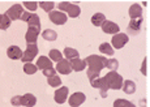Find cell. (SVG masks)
<instances>
[{
  "mask_svg": "<svg viewBox=\"0 0 150 107\" xmlns=\"http://www.w3.org/2000/svg\"><path fill=\"white\" fill-rule=\"evenodd\" d=\"M11 25V20L7 17V14H1V18H0V29L1 30H5L8 29Z\"/></svg>",
  "mask_w": 150,
  "mask_h": 107,
  "instance_id": "30",
  "label": "cell"
},
{
  "mask_svg": "<svg viewBox=\"0 0 150 107\" xmlns=\"http://www.w3.org/2000/svg\"><path fill=\"white\" fill-rule=\"evenodd\" d=\"M107 60L105 56H98V55H90L85 59L86 65H88V77L90 80V82H93L94 80H97L100 74V71L103 68H106Z\"/></svg>",
  "mask_w": 150,
  "mask_h": 107,
  "instance_id": "1",
  "label": "cell"
},
{
  "mask_svg": "<svg viewBox=\"0 0 150 107\" xmlns=\"http://www.w3.org/2000/svg\"><path fill=\"white\" fill-rule=\"evenodd\" d=\"M105 80H106V82H107V85H108V89H112V90H119V89L123 88V84H124L123 77L120 76L119 73L114 72V71L108 72V73L105 76Z\"/></svg>",
  "mask_w": 150,
  "mask_h": 107,
  "instance_id": "2",
  "label": "cell"
},
{
  "mask_svg": "<svg viewBox=\"0 0 150 107\" xmlns=\"http://www.w3.org/2000/svg\"><path fill=\"white\" fill-rule=\"evenodd\" d=\"M69 63H71L72 71H76V72H81L86 67V62L85 60H81L80 57H77V59H72Z\"/></svg>",
  "mask_w": 150,
  "mask_h": 107,
  "instance_id": "17",
  "label": "cell"
},
{
  "mask_svg": "<svg viewBox=\"0 0 150 107\" xmlns=\"http://www.w3.org/2000/svg\"><path fill=\"white\" fill-rule=\"evenodd\" d=\"M117 67H119V62L116 59H108L107 60V64H106V68L111 69V71H116Z\"/></svg>",
  "mask_w": 150,
  "mask_h": 107,
  "instance_id": "32",
  "label": "cell"
},
{
  "mask_svg": "<svg viewBox=\"0 0 150 107\" xmlns=\"http://www.w3.org/2000/svg\"><path fill=\"white\" fill-rule=\"evenodd\" d=\"M35 103H37V98L34 97L33 94L28 93V94H25L24 97H21V105L22 106L33 107V106H35Z\"/></svg>",
  "mask_w": 150,
  "mask_h": 107,
  "instance_id": "19",
  "label": "cell"
},
{
  "mask_svg": "<svg viewBox=\"0 0 150 107\" xmlns=\"http://www.w3.org/2000/svg\"><path fill=\"white\" fill-rule=\"evenodd\" d=\"M114 107H136V106L125 99H116L114 102Z\"/></svg>",
  "mask_w": 150,
  "mask_h": 107,
  "instance_id": "31",
  "label": "cell"
},
{
  "mask_svg": "<svg viewBox=\"0 0 150 107\" xmlns=\"http://www.w3.org/2000/svg\"><path fill=\"white\" fill-rule=\"evenodd\" d=\"M48 17L56 25H64L67 22V14L64 12H60V11H52V12H50Z\"/></svg>",
  "mask_w": 150,
  "mask_h": 107,
  "instance_id": "7",
  "label": "cell"
},
{
  "mask_svg": "<svg viewBox=\"0 0 150 107\" xmlns=\"http://www.w3.org/2000/svg\"><path fill=\"white\" fill-rule=\"evenodd\" d=\"M105 22H106V17L103 13H96L91 17V24H93L94 26H102Z\"/></svg>",
  "mask_w": 150,
  "mask_h": 107,
  "instance_id": "21",
  "label": "cell"
},
{
  "mask_svg": "<svg viewBox=\"0 0 150 107\" xmlns=\"http://www.w3.org/2000/svg\"><path fill=\"white\" fill-rule=\"evenodd\" d=\"M22 51H21V48L18 47V46H11L7 50V55H8V57L9 59H12V60H18V59H21L22 57Z\"/></svg>",
  "mask_w": 150,
  "mask_h": 107,
  "instance_id": "13",
  "label": "cell"
},
{
  "mask_svg": "<svg viewBox=\"0 0 150 107\" xmlns=\"http://www.w3.org/2000/svg\"><path fill=\"white\" fill-rule=\"evenodd\" d=\"M123 91L125 94H133L134 91H136V84H134L133 81H131V80L124 81V84H123Z\"/></svg>",
  "mask_w": 150,
  "mask_h": 107,
  "instance_id": "20",
  "label": "cell"
},
{
  "mask_svg": "<svg viewBox=\"0 0 150 107\" xmlns=\"http://www.w3.org/2000/svg\"><path fill=\"white\" fill-rule=\"evenodd\" d=\"M37 71H38V68H37L34 64H31V63H25V65H24V72H25L26 74H34Z\"/></svg>",
  "mask_w": 150,
  "mask_h": 107,
  "instance_id": "29",
  "label": "cell"
},
{
  "mask_svg": "<svg viewBox=\"0 0 150 107\" xmlns=\"http://www.w3.org/2000/svg\"><path fill=\"white\" fill-rule=\"evenodd\" d=\"M37 68L42 69V71H45V69H47V68H52V62L50 60V57L41 56L38 59V62H37Z\"/></svg>",
  "mask_w": 150,
  "mask_h": 107,
  "instance_id": "18",
  "label": "cell"
},
{
  "mask_svg": "<svg viewBox=\"0 0 150 107\" xmlns=\"http://www.w3.org/2000/svg\"><path fill=\"white\" fill-rule=\"evenodd\" d=\"M68 88L67 86H63V88H59L56 91H55V102L56 103H64L65 101H67V98H68Z\"/></svg>",
  "mask_w": 150,
  "mask_h": 107,
  "instance_id": "10",
  "label": "cell"
},
{
  "mask_svg": "<svg viewBox=\"0 0 150 107\" xmlns=\"http://www.w3.org/2000/svg\"><path fill=\"white\" fill-rule=\"evenodd\" d=\"M85 99H86L85 94L77 91V93H73L68 98V103H69V106H72V107H79L85 102Z\"/></svg>",
  "mask_w": 150,
  "mask_h": 107,
  "instance_id": "9",
  "label": "cell"
},
{
  "mask_svg": "<svg viewBox=\"0 0 150 107\" xmlns=\"http://www.w3.org/2000/svg\"><path fill=\"white\" fill-rule=\"evenodd\" d=\"M128 35L124 33H117L112 37V40H111V46H114L115 48H123L124 46L127 45L128 42Z\"/></svg>",
  "mask_w": 150,
  "mask_h": 107,
  "instance_id": "5",
  "label": "cell"
},
{
  "mask_svg": "<svg viewBox=\"0 0 150 107\" xmlns=\"http://www.w3.org/2000/svg\"><path fill=\"white\" fill-rule=\"evenodd\" d=\"M22 13H24V11H22L21 4H14L7 11L5 14H7V17L9 20H18V18H21Z\"/></svg>",
  "mask_w": 150,
  "mask_h": 107,
  "instance_id": "8",
  "label": "cell"
},
{
  "mask_svg": "<svg viewBox=\"0 0 150 107\" xmlns=\"http://www.w3.org/2000/svg\"><path fill=\"white\" fill-rule=\"evenodd\" d=\"M129 17H131L132 20H136V18H141V14H142V8H141L140 4H137V3H134V4H132L131 7H129Z\"/></svg>",
  "mask_w": 150,
  "mask_h": 107,
  "instance_id": "15",
  "label": "cell"
},
{
  "mask_svg": "<svg viewBox=\"0 0 150 107\" xmlns=\"http://www.w3.org/2000/svg\"><path fill=\"white\" fill-rule=\"evenodd\" d=\"M37 54H38V47H37L35 43H34V45H29L28 48L25 50V52L22 54L21 60L24 63H29L37 56Z\"/></svg>",
  "mask_w": 150,
  "mask_h": 107,
  "instance_id": "4",
  "label": "cell"
},
{
  "mask_svg": "<svg viewBox=\"0 0 150 107\" xmlns=\"http://www.w3.org/2000/svg\"><path fill=\"white\" fill-rule=\"evenodd\" d=\"M99 51L105 55H108V56H112V55H114V48H112V46L107 42L102 43V45L99 46Z\"/></svg>",
  "mask_w": 150,
  "mask_h": 107,
  "instance_id": "23",
  "label": "cell"
},
{
  "mask_svg": "<svg viewBox=\"0 0 150 107\" xmlns=\"http://www.w3.org/2000/svg\"><path fill=\"white\" fill-rule=\"evenodd\" d=\"M56 71L60 72L62 74H69L72 72V67H71V63L68 62L67 59H63L57 63L56 65Z\"/></svg>",
  "mask_w": 150,
  "mask_h": 107,
  "instance_id": "11",
  "label": "cell"
},
{
  "mask_svg": "<svg viewBox=\"0 0 150 107\" xmlns=\"http://www.w3.org/2000/svg\"><path fill=\"white\" fill-rule=\"evenodd\" d=\"M39 28H29L28 29V33H26V42L29 45H34L37 42V38H38V34H39Z\"/></svg>",
  "mask_w": 150,
  "mask_h": 107,
  "instance_id": "12",
  "label": "cell"
},
{
  "mask_svg": "<svg viewBox=\"0 0 150 107\" xmlns=\"http://www.w3.org/2000/svg\"><path fill=\"white\" fill-rule=\"evenodd\" d=\"M26 22H28L29 28H39L41 29V21H39V17L37 16V14L30 13V16H29Z\"/></svg>",
  "mask_w": 150,
  "mask_h": 107,
  "instance_id": "22",
  "label": "cell"
},
{
  "mask_svg": "<svg viewBox=\"0 0 150 107\" xmlns=\"http://www.w3.org/2000/svg\"><path fill=\"white\" fill-rule=\"evenodd\" d=\"M43 74H45L46 77H51V76H54V74H56V71H55L54 68H47L43 71Z\"/></svg>",
  "mask_w": 150,
  "mask_h": 107,
  "instance_id": "34",
  "label": "cell"
},
{
  "mask_svg": "<svg viewBox=\"0 0 150 107\" xmlns=\"http://www.w3.org/2000/svg\"><path fill=\"white\" fill-rule=\"evenodd\" d=\"M146 62H148L146 59L142 60V67H141V73L142 74H146Z\"/></svg>",
  "mask_w": 150,
  "mask_h": 107,
  "instance_id": "36",
  "label": "cell"
},
{
  "mask_svg": "<svg viewBox=\"0 0 150 107\" xmlns=\"http://www.w3.org/2000/svg\"><path fill=\"white\" fill-rule=\"evenodd\" d=\"M42 37L46 40H55L57 38V34H56V31L51 30V29H47V30H45L42 33Z\"/></svg>",
  "mask_w": 150,
  "mask_h": 107,
  "instance_id": "25",
  "label": "cell"
},
{
  "mask_svg": "<svg viewBox=\"0 0 150 107\" xmlns=\"http://www.w3.org/2000/svg\"><path fill=\"white\" fill-rule=\"evenodd\" d=\"M102 30L105 31L106 34H117L119 33V25H116L112 21H106L105 24L102 25Z\"/></svg>",
  "mask_w": 150,
  "mask_h": 107,
  "instance_id": "14",
  "label": "cell"
},
{
  "mask_svg": "<svg viewBox=\"0 0 150 107\" xmlns=\"http://www.w3.org/2000/svg\"><path fill=\"white\" fill-rule=\"evenodd\" d=\"M39 4V7L42 8L43 11H46V12H52V9H54V7H55V3L54 1H41V3H38Z\"/></svg>",
  "mask_w": 150,
  "mask_h": 107,
  "instance_id": "28",
  "label": "cell"
},
{
  "mask_svg": "<svg viewBox=\"0 0 150 107\" xmlns=\"http://www.w3.org/2000/svg\"><path fill=\"white\" fill-rule=\"evenodd\" d=\"M48 56H50V60H54V62L59 63L60 60H63V54L60 52L59 50H51L50 54H48Z\"/></svg>",
  "mask_w": 150,
  "mask_h": 107,
  "instance_id": "26",
  "label": "cell"
},
{
  "mask_svg": "<svg viewBox=\"0 0 150 107\" xmlns=\"http://www.w3.org/2000/svg\"><path fill=\"white\" fill-rule=\"evenodd\" d=\"M64 55H65V57L67 59H77V57L80 56V54H79V51L77 50H74V48H71V47H65L64 48Z\"/></svg>",
  "mask_w": 150,
  "mask_h": 107,
  "instance_id": "24",
  "label": "cell"
},
{
  "mask_svg": "<svg viewBox=\"0 0 150 107\" xmlns=\"http://www.w3.org/2000/svg\"><path fill=\"white\" fill-rule=\"evenodd\" d=\"M0 18H1V14H0Z\"/></svg>",
  "mask_w": 150,
  "mask_h": 107,
  "instance_id": "38",
  "label": "cell"
},
{
  "mask_svg": "<svg viewBox=\"0 0 150 107\" xmlns=\"http://www.w3.org/2000/svg\"><path fill=\"white\" fill-rule=\"evenodd\" d=\"M141 107H146V101L145 99H141Z\"/></svg>",
  "mask_w": 150,
  "mask_h": 107,
  "instance_id": "37",
  "label": "cell"
},
{
  "mask_svg": "<svg viewBox=\"0 0 150 107\" xmlns=\"http://www.w3.org/2000/svg\"><path fill=\"white\" fill-rule=\"evenodd\" d=\"M141 24H142V17L141 18H136V20H131V22L128 25L129 34H137L141 30Z\"/></svg>",
  "mask_w": 150,
  "mask_h": 107,
  "instance_id": "16",
  "label": "cell"
},
{
  "mask_svg": "<svg viewBox=\"0 0 150 107\" xmlns=\"http://www.w3.org/2000/svg\"><path fill=\"white\" fill-rule=\"evenodd\" d=\"M47 82L50 86H52V88H56V86H60L62 85V80H60L59 76H56V74H54V76L48 77L47 79Z\"/></svg>",
  "mask_w": 150,
  "mask_h": 107,
  "instance_id": "27",
  "label": "cell"
},
{
  "mask_svg": "<svg viewBox=\"0 0 150 107\" xmlns=\"http://www.w3.org/2000/svg\"><path fill=\"white\" fill-rule=\"evenodd\" d=\"M91 85H93L96 89H99V90H100V97H102V98L107 97L108 85H107V82H106L105 77H98L97 80H94L93 82H91Z\"/></svg>",
  "mask_w": 150,
  "mask_h": 107,
  "instance_id": "6",
  "label": "cell"
},
{
  "mask_svg": "<svg viewBox=\"0 0 150 107\" xmlns=\"http://www.w3.org/2000/svg\"><path fill=\"white\" fill-rule=\"evenodd\" d=\"M57 7H59V11L60 12H67L69 17H72V18H76V17L80 16V13H81V9H80V7L77 4H73V3H69V1H62L57 4Z\"/></svg>",
  "mask_w": 150,
  "mask_h": 107,
  "instance_id": "3",
  "label": "cell"
},
{
  "mask_svg": "<svg viewBox=\"0 0 150 107\" xmlns=\"http://www.w3.org/2000/svg\"><path fill=\"white\" fill-rule=\"evenodd\" d=\"M11 103H12L13 106H21V97H20V95L13 97L12 99H11Z\"/></svg>",
  "mask_w": 150,
  "mask_h": 107,
  "instance_id": "35",
  "label": "cell"
},
{
  "mask_svg": "<svg viewBox=\"0 0 150 107\" xmlns=\"http://www.w3.org/2000/svg\"><path fill=\"white\" fill-rule=\"evenodd\" d=\"M22 4L30 11H35L38 8V3H35V1H24Z\"/></svg>",
  "mask_w": 150,
  "mask_h": 107,
  "instance_id": "33",
  "label": "cell"
}]
</instances>
